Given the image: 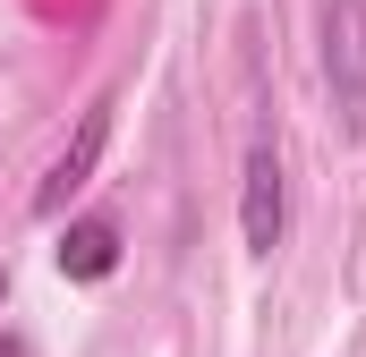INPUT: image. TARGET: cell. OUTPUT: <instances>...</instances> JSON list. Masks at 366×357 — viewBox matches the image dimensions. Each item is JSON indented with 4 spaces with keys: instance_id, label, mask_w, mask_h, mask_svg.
Returning <instances> with one entry per match:
<instances>
[{
    "instance_id": "cell-1",
    "label": "cell",
    "mask_w": 366,
    "mask_h": 357,
    "mask_svg": "<svg viewBox=\"0 0 366 357\" xmlns=\"http://www.w3.org/2000/svg\"><path fill=\"white\" fill-rule=\"evenodd\" d=\"M281 230H290V171H281L273 136H256L247 145V187H239V238H247V256H273Z\"/></svg>"
},
{
    "instance_id": "cell-2",
    "label": "cell",
    "mask_w": 366,
    "mask_h": 357,
    "mask_svg": "<svg viewBox=\"0 0 366 357\" xmlns=\"http://www.w3.org/2000/svg\"><path fill=\"white\" fill-rule=\"evenodd\" d=\"M324 86L341 119H366V0H324Z\"/></svg>"
},
{
    "instance_id": "cell-3",
    "label": "cell",
    "mask_w": 366,
    "mask_h": 357,
    "mask_svg": "<svg viewBox=\"0 0 366 357\" xmlns=\"http://www.w3.org/2000/svg\"><path fill=\"white\" fill-rule=\"evenodd\" d=\"M102 145H111V102H94L86 119H77V136L60 145V162L43 171V187H34V213H43V221H60V213H69V196H77V187L94 178Z\"/></svg>"
},
{
    "instance_id": "cell-4",
    "label": "cell",
    "mask_w": 366,
    "mask_h": 357,
    "mask_svg": "<svg viewBox=\"0 0 366 357\" xmlns=\"http://www.w3.org/2000/svg\"><path fill=\"white\" fill-rule=\"evenodd\" d=\"M51 256H60V281H111V272H119V221H111V213L69 221Z\"/></svg>"
},
{
    "instance_id": "cell-5",
    "label": "cell",
    "mask_w": 366,
    "mask_h": 357,
    "mask_svg": "<svg viewBox=\"0 0 366 357\" xmlns=\"http://www.w3.org/2000/svg\"><path fill=\"white\" fill-rule=\"evenodd\" d=\"M0 357H26V341H17V332H0Z\"/></svg>"
}]
</instances>
